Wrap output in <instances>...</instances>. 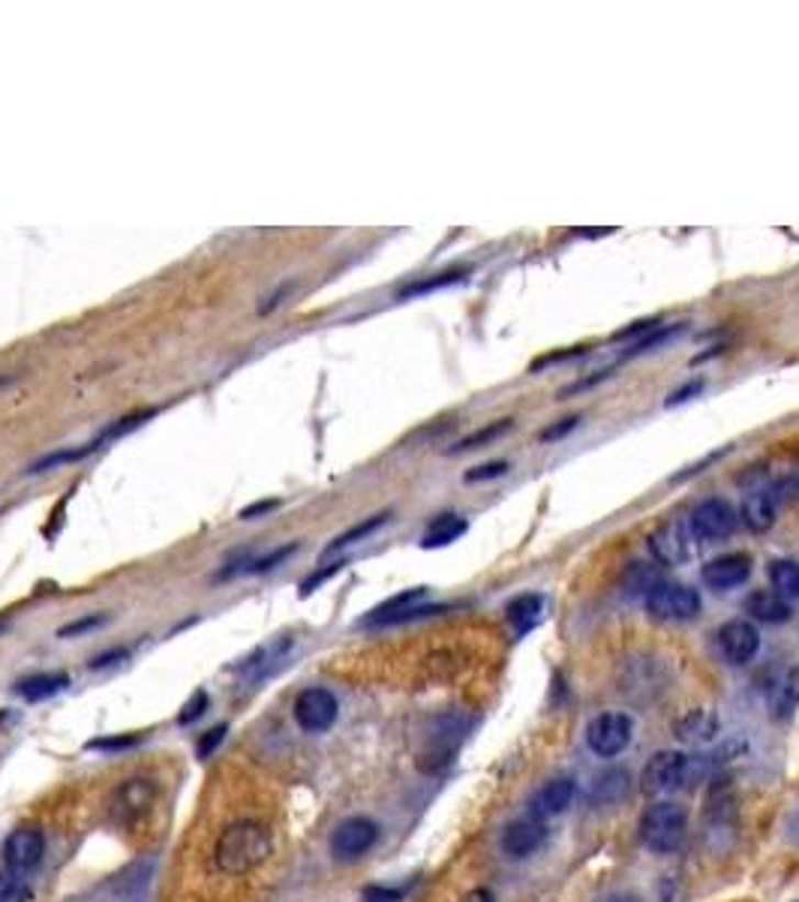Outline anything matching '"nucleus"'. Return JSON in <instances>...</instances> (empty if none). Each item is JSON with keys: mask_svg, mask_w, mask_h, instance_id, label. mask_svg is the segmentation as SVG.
Here are the masks:
<instances>
[{"mask_svg": "<svg viewBox=\"0 0 799 902\" xmlns=\"http://www.w3.org/2000/svg\"><path fill=\"white\" fill-rule=\"evenodd\" d=\"M270 855V834L259 822H235L220 831L214 864L223 876H244Z\"/></svg>", "mask_w": 799, "mask_h": 902, "instance_id": "1", "label": "nucleus"}, {"mask_svg": "<svg viewBox=\"0 0 799 902\" xmlns=\"http://www.w3.org/2000/svg\"><path fill=\"white\" fill-rule=\"evenodd\" d=\"M707 770H710L707 758L686 756L679 749H662L643 767L641 794L662 798V794H670V791L695 789L698 782H703Z\"/></svg>", "mask_w": 799, "mask_h": 902, "instance_id": "2", "label": "nucleus"}, {"mask_svg": "<svg viewBox=\"0 0 799 902\" xmlns=\"http://www.w3.org/2000/svg\"><path fill=\"white\" fill-rule=\"evenodd\" d=\"M688 810L674 801H658L641 815L637 834L653 855H670L686 839Z\"/></svg>", "mask_w": 799, "mask_h": 902, "instance_id": "3", "label": "nucleus"}, {"mask_svg": "<svg viewBox=\"0 0 799 902\" xmlns=\"http://www.w3.org/2000/svg\"><path fill=\"white\" fill-rule=\"evenodd\" d=\"M686 520L698 541H719L736 532L740 515H736V508H733L728 499L710 496V499H703V503H698V506L691 508L686 515Z\"/></svg>", "mask_w": 799, "mask_h": 902, "instance_id": "4", "label": "nucleus"}, {"mask_svg": "<svg viewBox=\"0 0 799 902\" xmlns=\"http://www.w3.org/2000/svg\"><path fill=\"white\" fill-rule=\"evenodd\" d=\"M634 734V722L629 713H598L596 719L586 725V746L598 758H617L625 752Z\"/></svg>", "mask_w": 799, "mask_h": 902, "instance_id": "5", "label": "nucleus"}, {"mask_svg": "<svg viewBox=\"0 0 799 902\" xmlns=\"http://www.w3.org/2000/svg\"><path fill=\"white\" fill-rule=\"evenodd\" d=\"M650 551H653L655 563L686 565L695 557V551H698V539H695V532H691L686 518H674L662 524L650 536Z\"/></svg>", "mask_w": 799, "mask_h": 902, "instance_id": "6", "label": "nucleus"}, {"mask_svg": "<svg viewBox=\"0 0 799 902\" xmlns=\"http://www.w3.org/2000/svg\"><path fill=\"white\" fill-rule=\"evenodd\" d=\"M646 610L658 620H691L700 614V593L688 584H670L662 581L646 596Z\"/></svg>", "mask_w": 799, "mask_h": 902, "instance_id": "7", "label": "nucleus"}, {"mask_svg": "<svg viewBox=\"0 0 799 902\" xmlns=\"http://www.w3.org/2000/svg\"><path fill=\"white\" fill-rule=\"evenodd\" d=\"M292 647H295L292 635H280V638H274V641L262 644V647H256V650H253V653H249L247 659L235 668L237 680H241V683H247V686H259V683H265L268 676H274L282 666H286V659H289V653H292Z\"/></svg>", "mask_w": 799, "mask_h": 902, "instance_id": "8", "label": "nucleus"}, {"mask_svg": "<svg viewBox=\"0 0 799 902\" xmlns=\"http://www.w3.org/2000/svg\"><path fill=\"white\" fill-rule=\"evenodd\" d=\"M295 722L304 728L307 734H322L328 732L334 722H337V713H340V704L337 698H334V692H328V689H304L298 698H295Z\"/></svg>", "mask_w": 799, "mask_h": 902, "instance_id": "9", "label": "nucleus"}, {"mask_svg": "<svg viewBox=\"0 0 799 902\" xmlns=\"http://www.w3.org/2000/svg\"><path fill=\"white\" fill-rule=\"evenodd\" d=\"M379 839V827L364 815L346 818L337 824V831L331 836V851L337 860H358L360 855H367Z\"/></svg>", "mask_w": 799, "mask_h": 902, "instance_id": "10", "label": "nucleus"}, {"mask_svg": "<svg viewBox=\"0 0 799 902\" xmlns=\"http://www.w3.org/2000/svg\"><path fill=\"white\" fill-rule=\"evenodd\" d=\"M45 855V836L34 827H19L3 843V864L15 876H27L40 867Z\"/></svg>", "mask_w": 799, "mask_h": 902, "instance_id": "11", "label": "nucleus"}, {"mask_svg": "<svg viewBox=\"0 0 799 902\" xmlns=\"http://www.w3.org/2000/svg\"><path fill=\"white\" fill-rule=\"evenodd\" d=\"M719 647L731 666H745L761 650V631L752 620H728L719 629Z\"/></svg>", "mask_w": 799, "mask_h": 902, "instance_id": "12", "label": "nucleus"}, {"mask_svg": "<svg viewBox=\"0 0 799 902\" xmlns=\"http://www.w3.org/2000/svg\"><path fill=\"white\" fill-rule=\"evenodd\" d=\"M544 843H547V824L532 818V815L511 822L506 827V834H502V851L508 857H514V860L535 855Z\"/></svg>", "mask_w": 799, "mask_h": 902, "instance_id": "13", "label": "nucleus"}, {"mask_svg": "<svg viewBox=\"0 0 799 902\" xmlns=\"http://www.w3.org/2000/svg\"><path fill=\"white\" fill-rule=\"evenodd\" d=\"M703 584L712 590H733L748 581L752 575V557L748 553H721L703 565Z\"/></svg>", "mask_w": 799, "mask_h": 902, "instance_id": "14", "label": "nucleus"}, {"mask_svg": "<svg viewBox=\"0 0 799 902\" xmlns=\"http://www.w3.org/2000/svg\"><path fill=\"white\" fill-rule=\"evenodd\" d=\"M575 794H577L575 779H568V777L551 779V782H544V785L532 794L530 815L532 818H539V822H547V818H553V815H559V812L568 810L571 801H575Z\"/></svg>", "mask_w": 799, "mask_h": 902, "instance_id": "15", "label": "nucleus"}, {"mask_svg": "<svg viewBox=\"0 0 799 902\" xmlns=\"http://www.w3.org/2000/svg\"><path fill=\"white\" fill-rule=\"evenodd\" d=\"M154 794H157V789H154V782L151 779H126L124 785L118 789V794H114L112 801V812L114 818L121 824H130L135 822L142 812L154 803Z\"/></svg>", "mask_w": 799, "mask_h": 902, "instance_id": "16", "label": "nucleus"}, {"mask_svg": "<svg viewBox=\"0 0 799 902\" xmlns=\"http://www.w3.org/2000/svg\"><path fill=\"white\" fill-rule=\"evenodd\" d=\"M428 598V590L424 586H415V590H403V593H397V596H391L388 602H382L379 608H373L364 620H360V626L364 629H379V626H400L403 623V617L409 614L412 608H418L421 602Z\"/></svg>", "mask_w": 799, "mask_h": 902, "instance_id": "17", "label": "nucleus"}, {"mask_svg": "<svg viewBox=\"0 0 799 902\" xmlns=\"http://www.w3.org/2000/svg\"><path fill=\"white\" fill-rule=\"evenodd\" d=\"M778 508H781V499H778L769 487H755L748 491L743 499V508H740V518L752 532H766L773 530V524L778 518Z\"/></svg>", "mask_w": 799, "mask_h": 902, "instance_id": "18", "label": "nucleus"}, {"mask_svg": "<svg viewBox=\"0 0 799 902\" xmlns=\"http://www.w3.org/2000/svg\"><path fill=\"white\" fill-rule=\"evenodd\" d=\"M676 740H683L688 746H703L715 740L719 734V716L712 711H691L674 725Z\"/></svg>", "mask_w": 799, "mask_h": 902, "instance_id": "19", "label": "nucleus"}, {"mask_svg": "<svg viewBox=\"0 0 799 902\" xmlns=\"http://www.w3.org/2000/svg\"><path fill=\"white\" fill-rule=\"evenodd\" d=\"M466 530H469V524H466L463 515L445 512V515H440V518L433 520L428 530H424V536H421V548H428V551H433V548H445L451 541L460 539Z\"/></svg>", "mask_w": 799, "mask_h": 902, "instance_id": "20", "label": "nucleus"}, {"mask_svg": "<svg viewBox=\"0 0 799 902\" xmlns=\"http://www.w3.org/2000/svg\"><path fill=\"white\" fill-rule=\"evenodd\" d=\"M541 608H544V598L539 593H520L506 605V617L518 635H526L539 623Z\"/></svg>", "mask_w": 799, "mask_h": 902, "instance_id": "21", "label": "nucleus"}, {"mask_svg": "<svg viewBox=\"0 0 799 902\" xmlns=\"http://www.w3.org/2000/svg\"><path fill=\"white\" fill-rule=\"evenodd\" d=\"M745 610L761 623H788L790 620V608L785 598L778 593H769V590H757L752 596L745 598Z\"/></svg>", "mask_w": 799, "mask_h": 902, "instance_id": "22", "label": "nucleus"}, {"mask_svg": "<svg viewBox=\"0 0 799 902\" xmlns=\"http://www.w3.org/2000/svg\"><path fill=\"white\" fill-rule=\"evenodd\" d=\"M67 686H69V674H64V671H48V674L24 676L22 683L15 686V692H19L24 701H45V698H52V695H57L60 689H67Z\"/></svg>", "mask_w": 799, "mask_h": 902, "instance_id": "23", "label": "nucleus"}, {"mask_svg": "<svg viewBox=\"0 0 799 902\" xmlns=\"http://www.w3.org/2000/svg\"><path fill=\"white\" fill-rule=\"evenodd\" d=\"M631 777L622 767H608L604 773H598L592 782V801L596 803H617L629 794Z\"/></svg>", "mask_w": 799, "mask_h": 902, "instance_id": "24", "label": "nucleus"}, {"mask_svg": "<svg viewBox=\"0 0 799 902\" xmlns=\"http://www.w3.org/2000/svg\"><path fill=\"white\" fill-rule=\"evenodd\" d=\"M388 518H391V512H379V515H373V518L360 520V524L349 527L346 532H340L337 539L331 541V544H325L322 557H331V553H340L343 548H349V544H358V541H364L367 536H373V532L379 530V527H385V524H388Z\"/></svg>", "mask_w": 799, "mask_h": 902, "instance_id": "25", "label": "nucleus"}, {"mask_svg": "<svg viewBox=\"0 0 799 902\" xmlns=\"http://www.w3.org/2000/svg\"><path fill=\"white\" fill-rule=\"evenodd\" d=\"M93 442H85L81 449H57V451H48V454H43V458H36L27 470H24V475H40V473H48V470H55V466H60V463H76V461H85L88 454H93Z\"/></svg>", "mask_w": 799, "mask_h": 902, "instance_id": "26", "label": "nucleus"}, {"mask_svg": "<svg viewBox=\"0 0 799 902\" xmlns=\"http://www.w3.org/2000/svg\"><path fill=\"white\" fill-rule=\"evenodd\" d=\"M769 581L781 598H799V563L794 560H773L769 563Z\"/></svg>", "mask_w": 799, "mask_h": 902, "instance_id": "27", "label": "nucleus"}, {"mask_svg": "<svg viewBox=\"0 0 799 902\" xmlns=\"http://www.w3.org/2000/svg\"><path fill=\"white\" fill-rule=\"evenodd\" d=\"M466 280V268H454V271H442V274H430V277H424V280H415L406 286L403 293H400V301H406V298H418V295H428V293H436V289H445V286H454V283Z\"/></svg>", "mask_w": 799, "mask_h": 902, "instance_id": "28", "label": "nucleus"}, {"mask_svg": "<svg viewBox=\"0 0 799 902\" xmlns=\"http://www.w3.org/2000/svg\"><path fill=\"white\" fill-rule=\"evenodd\" d=\"M157 416V409H145V413H133V416H124L121 421H114V425H109V428H102L97 437H93V449H102L109 440H121V437H126L130 430H135L138 425H145L147 418Z\"/></svg>", "mask_w": 799, "mask_h": 902, "instance_id": "29", "label": "nucleus"}, {"mask_svg": "<svg viewBox=\"0 0 799 902\" xmlns=\"http://www.w3.org/2000/svg\"><path fill=\"white\" fill-rule=\"evenodd\" d=\"M662 584L658 581V572H655V565H646V563H634L625 572V578H622V586H625V593H631V596H637V593H653L655 586Z\"/></svg>", "mask_w": 799, "mask_h": 902, "instance_id": "30", "label": "nucleus"}, {"mask_svg": "<svg viewBox=\"0 0 799 902\" xmlns=\"http://www.w3.org/2000/svg\"><path fill=\"white\" fill-rule=\"evenodd\" d=\"M295 551H298V541H292V544H280V548H274V551L262 553L256 560H249V563L241 569V575H268L270 569H277L280 563H286Z\"/></svg>", "mask_w": 799, "mask_h": 902, "instance_id": "31", "label": "nucleus"}, {"mask_svg": "<svg viewBox=\"0 0 799 902\" xmlns=\"http://www.w3.org/2000/svg\"><path fill=\"white\" fill-rule=\"evenodd\" d=\"M511 425H514L511 418H499V421H493L490 428H481V430H475V433H469L466 440L457 442V446H454V449H451V451H473V449H481V446H487V442L499 440V437H502L506 430H511Z\"/></svg>", "mask_w": 799, "mask_h": 902, "instance_id": "32", "label": "nucleus"}, {"mask_svg": "<svg viewBox=\"0 0 799 902\" xmlns=\"http://www.w3.org/2000/svg\"><path fill=\"white\" fill-rule=\"evenodd\" d=\"M0 902H31V888L15 872H0Z\"/></svg>", "mask_w": 799, "mask_h": 902, "instance_id": "33", "label": "nucleus"}, {"mask_svg": "<svg viewBox=\"0 0 799 902\" xmlns=\"http://www.w3.org/2000/svg\"><path fill=\"white\" fill-rule=\"evenodd\" d=\"M679 328H683V326H658L655 331H650V334H646L643 340L631 343L629 352H625V359H631V355H643V352H650V350H658V346H662V343H665L670 334H676Z\"/></svg>", "mask_w": 799, "mask_h": 902, "instance_id": "34", "label": "nucleus"}, {"mask_svg": "<svg viewBox=\"0 0 799 902\" xmlns=\"http://www.w3.org/2000/svg\"><path fill=\"white\" fill-rule=\"evenodd\" d=\"M778 713L781 716H788L794 707L799 704V671H790V676L785 680V686H781V692H778Z\"/></svg>", "mask_w": 799, "mask_h": 902, "instance_id": "35", "label": "nucleus"}, {"mask_svg": "<svg viewBox=\"0 0 799 902\" xmlns=\"http://www.w3.org/2000/svg\"><path fill=\"white\" fill-rule=\"evenodd\" d=\"M295 289H298V280L280 283V286H277V289H274V293H270L268 298H265V305H259V316L274 314V310H277V307H280L282 301H289V298H292Z\"/></svg>", "mask_w": 799, "mask_h": 902, "instance_id": "36", "label": "nucleus"}, {"mask_svg": "<svg viewBox=\"0 0 799 902\" xmlns=\"http://www.w3.org/2000/svg\"><path fill=\"white\" fill-rule=\"evenodd\" d=\"M142 740L138 734H124V737H102V740H90L88 749L93 752H114V749H130Z\"/></svg>", "mask_w": 799, "mask_h": 902, "instance_id": "37", "label": "nucleus"}, {"mask_svg": "<svg viewBox=\"0 0 799 902\" xmlns=\"http://www.w3.org/2000/svg\"><path fill=\"white\" fill-rule=\"evenodd\" d=\"M225 732H229V725H217V728H211V732H204V734H202V740L196 744V756L202 758V761H204V758L214 756L217 746L223 744Z\"/></svg>", "mask_w": 799, "mask_h": 902, "instance_id": "38", "label": "nucleus"}, {"mask_svg": "<svg viewBox=\"0 0 799 902\" xmlns=\"http://www.w3.org/2000/svg\"><path fill=\"white\" fill-rule=\"evenodd\" d=\"M506 473H508L506 461L481 463V466H475V470L466 473V482H487V479H499V475H506Z\"/></svg>", "mask_w": 799, "mask_h": 902, "instance_id": "39", "label": "nucleus"}, {"mask_svg": "<svg viewBox=\"0 0 799 902\" xmlns=\"http://www.w3.org/2000/svg\"><path fill=\"white\" fill-rule=\"evenodd\" d=\"M208 711V695L204 692H196L187 704H184V711H180L178 722L180 725H190V722H196L202 713Z\"/></svg>", "mask_w": 799, "mask_h": 902, "instance_id": "40", "label": "nucleus"}, {"mask_svg": "<svg viewBox=\"0 0 799 902\" xmlns=\"http://www.w3.org/2000/svg\"><path fill=\"white\" fill-rule=\"evenodd\" d=\"M343 565H346V563H334V565H328V569H319V572H315L313 578H307L304 584H301V596H310V593H313L315 586L325 584L328 578L340 575V572H343Z\"/></svg>", "mask_w": 799, "mask_h": 902, "instance_id": "41", "label": "nucleus"}, {"mask_svg": "<svg viewBox=\"0 0 799 902\" xmlns=\"http://www.w3.org/2000/svg\"><path fill=\"white\" fill-rule=\"evenodd\" d=\"M102 623H106V617H85V620H76V623H69V626H64V629L57 631V638H76V635H81V631L97 629V626H102Z\"/></svg>", "mask_w": 799, "mask_h": 902, "instance_id": "42", "label": "nucleus"}, {"mask_svg": "<svg viewBox=\"0 0 799 902\" xmlns=\"http://www.w3.org/2000/svg\"><path fill=\"white\" fill-rule=\"evenodd\" d=\"M662 326L658 319H641V322H634V326L622 328V331H617L613 334V340H629V338H641V334H650V331H655V328Z\"/></svg>", "mask_w": 799, "mask_h": 902, "instance_id": "43", "label": "nucleus"}, {"mask_svg": "<svg viewBox=\"0 0 799 902\" xmlns=\"http://www.w3.org/2000/svg\"><path fill=\"white\" fill-rule=\"evenodd\" d=\"M403 900V891H395V888H379L373 884L364 891V902H400Z\"/></svg>", "mask_w": 799, "mask_h": 902, "instance_id": "44", "label": "nucleus"}, {"mask_svg": "<svg viewBox=\"0 0 799 902\" xmlns=\"http://www.w3.org/2000/svg\"><path fill=\"white\" fill-rule=\"evenodd\" d=\"M698 392H703V383H688V385H683V388H676L674 395L667 397V406H674V404H686V400H691V395H698Z\"/></svg>", "mask_w": 799, "mask_h": 902, "instance_id": "45", "label": "nucleus"}, {"mask_svg": "<svg viewBox=\"0 0 799 902\" xmlns=\"http://www.w3.org/2000/svg\"><path fill=\"white\" fill-rule=\"evenodd\" d=\"M577 421H580V418H577V416L565 418V425H553V428H547V430H544V433H541V440H544V442H551V440H556V437H565V433H568V430H571V428H577Z\"/></svg>", "mask_w": 799, "mask_h": 902, "instance_id": "46", "label": "nucleus"}, {"mask_svg": "<svg viewBox=\"0 0 799 902\" xmlns=\"http://www.w3.org/2000/svg\"><path fill=\"white\" fill-rule=\"evenodd\" d=\"M274 508H277V499H270V503H256V506L244 508V512H241V518L256 520V515H268V512H274Z\"/></svg>", "mask_w": 799, "mask_h": 902, "instance_id": "47", "label": "nucleus"}, {"mask_svg": "<svg viewBox=\"0 0 799 902\" xmlns=\"http://www.w3.org/2000/svg\"><path fill=\"white\" fill-rule=\"evenodd\" d=\"M114 659H126V650H109V653L97 656V659H90V668H106V666H112Z\"/></svg>", "mask_w": 799, "mask_h": 902, "instance_id": "48", "label": "nucleus"}, {"mask_svg": "<svg viewBox=\"0 0 799 902\" xmlns=\"http://www.w3.org/2000/svg\"><path fill=\"white\" fill-rule=\"evenodd\" d=\"M460 902H493V893L487 891V888H475V891L466 893Z\"/></svg>", "mask_w": 799, "mask_h": 902, "instance_id": "49", "label": "nucleus"}, {"mask_svg": "<svg viewBox=\"0 0 799 902\" xmlns=\"http://www.w3.org/2000/svg\"><path fill=\"white\" fill-rule=\"evenodd\" d=\"M601 902H641L637 897H631V893H610V897H604Z\"/></svg>", "mask_w": 799, "mask_h": 902, "instance_id": "50", "label": "nucleus"}, {"mask_svg": "<svg viewBox=\"0 0 799 902\" xmlns=\"http://www.w3.org/2000/svg\"><path fill=\"white\" fill-rule=\"evenodd\" d=\"M15 380H19V373H7V376H0V392H3V388H10Z\"/></svg>", "mask_w": 799, "mask_h": 902, "instance_id": "51", "label": "nucleus"}, {"mask_svg": "<svg viewBox=\"0 0 799 902\" xmlns=\"http://www.w3.org/2000/svg\"><path fill=\"white\" fill-rule=\"evenodd\" d=\"M7 626H10V620H3V617H0V631L7 629Z\"/></svg>", "mask_w": 799, "mask_h": 902, "instance_id": "52", "label": "nucleus"}]
</instances>
